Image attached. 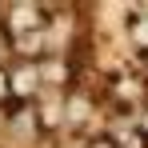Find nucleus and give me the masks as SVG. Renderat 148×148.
I'll return each instance as SVG.
<instances>
[{"label":"nucleus","instance_id":"1","mask_svg":"<svg viewBox=\"0 0 148 148\" xmlns=\"http://www.w3.org/2000/svg\"><path fill=\"white\" fill-rule=\"evenodd\" d=\"M36 84H40V68L24 60V64L16 68V76H12V92H16L20 100H28L32 92H36Z\"/></svg>","mask_w":148,"mask_h":148},{"label":"nucleus","instance_id":"2","mask_svg":"<svg viewBox=\"0 0 148 148\" xmlns=\"http://www.w3.org/2000/svg\"><path fill=\"white\" fill-rule=\"evenodd\" d=\"M8 92H12V76L4 72V68H0V104L8 100Z\"/></svg>","mask_w":148,"mask_h":148}]
</instances>
